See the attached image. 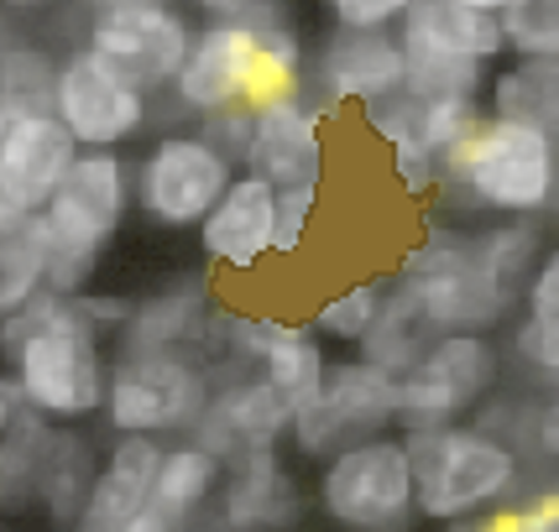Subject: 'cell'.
<instances>
[{
	"label": "cell",
	"instance_id": "1",
	"mask_svg": "<svg viewBox=\"0 0 559 532\" xmlns=\"http://www.w3.org/2000/svg\"><path fill=\"white\" fill-rule=\"evenodd\" d=\"M189 58L173 78L178 121H215L230 110H262L272 99L304 95V32L293 5L272 0H210L199 5Z\"/></svg>",
	"mask_w": 559,
	"mask_h": 532
},
{
	"label": "cell",
	"instance_id": "2",
	"mask_svg": "<svg viewBox=\"0 0 559 532\" xmlns=\"http://www.w3.org/2000/svg\"><path fill=\"white\" fill-rule=\"evenodd\" d=\"M0 361L22 408L52 428H79L105 408V335L73 298L43 292L22 314L0 318Z\"/></svg>",
	"mask_w": 559,
	"mask_h": 532
},
{
	"label": "cell",
	"instance_id": "3",
	"mask_svg": "<svg viewBox=\"0 0 559 532\" xmlns=\"http://www.w3.org/2000/svg\"><path fill=\"white\" fill-rule=\"evenodd\" d=\"M555 178L559 157L534 131L481 116L439 168V204H450L465 219H544Z\"/></svg>",
	"mask_w": 559,
	"mask_h": 532
},
{
	"label": "cell",
	"instance_id": "4",
	"mask_svg": "<svg viewBox=\"0 0 559 532\" xmlns=\"http://www.w3.org/2000/svg\"><path fill=\"white\" fill-rule=\"evenodd\" d=\"M403 449H408V470H414L418 522L450 528V522L487 517V511L508 507L512 496H523L528 460L508 449L502 438L481 434L476 423L403 434Z\"/></svg>",
	"mask_w": 559,
	"mask_h": 532
},
{
	"label": "cell",
	"instance_id": "5",
	"mask_svg": "<svg viewBox=\"0 0 559 532\" xmlns=\"http://www.w3.org/2000/svg\"><path fill=\"white\" fill-rule=\"evenodd\" d=\"M126 215H131V157L126 152H79L63 189L43 209L52 298L95 292L99 262L116 245Z\"/></svg>",
	"mask_w": 559,
	"mask_h": 532
},
{
	"label": "cell",
	"instance_id": "6",
	"mask_svg": "<svg viewBox=\"0 0 559 532\" xmlns=\"http://www.w3.org/2000/svg\"><path fill=\"white\" fill-rule=\"evenodd\" d=\"M388 277L435 335H497L502 324H512V314L497 303V292L476 266L471 230H455L435 215L424 219V235L403 251L397 271Z\"/></svg>",
	"mask_w": 559,
	"mask_h": 532
},
{
	"label": "cell",
	"instance_id": "7",
	"mask_svg": "<svg viewBox=\"0 0 559 532\" xmlns=\"http://www.w3.org/2000/svg\"><path fill=\"white\" fill-rule=\"evenodd\" d=\"M210 408V371L189 350H131L105 361V423L116 438L194 434Z\"/></svg>",
	"mask_w": 559,
	"mask_h": 532
},
{
	"label": "cell",
	"instance_id": "8",
	"mask_svg": "<svg viewBox=\"0 0 559 532\" xmlns=\"http://www.w3.org/2000/svg\"><path fill=\"white\" fill-rule=\"evenodd\" d=\"M189 43H194V16L183 5H173V0H105V5H90L79 48L99 58L126 89H136L142 99H163L189 58Z\"/></svg>",
	"mask_w": 559,
	"mask_h": 532
},
{
	"label": "cell",
	"instance_id": "9",
	"mask_svg": "<svg viewBox=\"0 0 559 532\" xmlns=\"http://www.w3.org/2000/svg\"><path fill=\"white\" fill-rule=\"evenodd\" d=\"M508 361L497 335H439L403 376H397V434L455 428L502 387Z\"/></svg>",
	"mask_w": 559,
	"mask_h": 532
},
{
	"label": "cell",
	"instance_id": "10",
	"mask_svg": "<svg viewBox=\"0 0 559 532\" xmlns=\"http://www.w3.org/2000/svg\"><path fill=\"white\" fill-rule=\"evenodd\" d=\"M382 434H397V382L356 355H341L324 365L319 387L298 402L288 438L298 460L324 464L341 449H356Z\"/></svg>",
	"mask_w": 559,
	"mask_h": 532
},
{
	"label": "cell",
	"instance_id": "11",
	"mask_svg": "<svg viewBox=\"0 0 559 532\" xmlns=\"http://www.w3.org/2000/svg\"><path fill=\"white\" fill-rule=\"evenodd\" d=\"M319 511L341 532H414V470L403 434L366 438L319 464Z\"/></svg>",
	"mask_w": 559,
	"mask_h": 532
},
{
	"label": "cell",
	"instance_id": "12",
	"mask_svg": "<svg viewBox=\"0 0 559 532\" xmlns=\"http://www.w3.org/2000/svg\"><path fill=\"white\" fill-rule=\"evenodd\" d=\"M230 178L236 162L215 152L194 125H178L146 146L142 162H131V209H142V219L157 230H199L230 189Z\"/></svg>",
	"mask_w": 559,
	"mask_h": 532
},
{
	"label": "cell",
	"instance_id": "13",
	"mask_svg": "<svg viewBox=\"0 0 559 532\" xmlns=\"http://www.w3.org/2000/svg\"><path fill=\"white\" fill-rule=\"evenodd\" d=\"M481 99H418V95H392L382 105L361 110V125L371 142L388 152L392 183L408 198L439 194V168L455 152L471 125L481 121Z\"/></svg>",
	"mask_w": 559,
	"mask_h": 532
},
{
	"label": "cell",
	"instance_id": "14",
	"mask_svg": "<svg viewBox=\"0 0 559 532\" xmlns=\"http://www.w3.org/2000/svg\"><path fill=\"white\" fill-rule=\"evenodd\" d=\"M330 116L304 95L251 110L241 172L272 194H324L330 183Z\"/></svg>",
	"mask_w": 559,
	"mask_h": 532
},
{
	"label": "cell",
	"instance_id": "15",
	"mask_svg": "<svg viewBox=\"0 0 559 532\" xmlns=\"http://www.w3.org/2000/svg\"><path fill=\"white\" fill-rule=\"evenodd\" d=\"M48 116L69 131V142L79 152H121L126 142H136L152 125V99L126 89L121 78L84 48H69L58 58V73H52Z\"/></svg>",
	"mask_w": 559,
	"mask_h": 532
},
{
	"label": "cell",
	"instance_id": "16",
	"mask_svg": "<svg viewBox=\"0 0 559 532\" xmlns=\"http://www.w3.org/2000/svg\"><path fill=\"white\" fill-rule=\"evenodd\" d=\"M403 95V48L392 32H341L330 26L304 52V99L330 121L341 110H371L382 99Z\"/></svg>",
	"mask_w": 559,
	"mask_h": 532
},
{
	"label": "cell",
	"instance_id": "17",
	"mask_svg": "<svg viewBox=\"0 0 559 532\" xmlns=\"http://www.w3.org/2000/svg\"><path fill=\"white\" fill-rule=\"evenodd\" d=\"M309 496L283 455H246L225 464V481L204 501L189 532H298Z\"/></svg>",
	"mask_w": 559,
	"mask_h": 532
},
{
	"label": "cell",
	"instance_id": "18",
	"mask_svg": "<svg viewBox=\"0 0 559 532\" xmlns=\"http://www.w3.org/2000/svg\"><path fill=\"white\" fill-rule=\"evenodd\" d=\"M272 235H277V194L236 172L199 225V256L219 277H251L262 262H272Z\"/></svg>",
	"mask_w": 559,
	"mask_h": 532
},
{
	"label": "cell",
	"instance_id": "19",
	"mask_svg": "<svg viewBox=\"0 0 559 532\" xmlns=\"http://www.w3.org/2000/svg\"><path fill=\"white\" fill-rule=\"evenodd\" d=\"M79 162V146L69 131L43 116H11V131L0 142V209L16 215H43L48 198L63 189L69 168Z\"/></svg>",
	"mask_w": 559,
	"mask_h": 532
},
{
	"label": "cell",
	"instance_id": "20",
	"mask_svg": "<svg viewBox=\"0 0 559 532\" xmlns=\"http://www.w3.org/2000/svg\"><path fill=\"white\" fill-rule=\"evenodd\" d=\"M397 48H429L455 63L487 69L502 63V16L497 0H403V16L392 26Z\"/></svg>",
	"mask_w": 559,
	"mask_h": 532
},
{
	"label": "cell",
	"instance_id": "21",
	"mask_svg": "<svg viewBox=\"0 0 559 532\" xmlns=\"http://www.w3.org/2000/svg\"><path fill=\"white\" fill-rule=\"evenodd\" d=\"M215 292L210 277H178L168 288L131 298V314L116 329V350L110 355H131V350H189L199 355V339L215 318Z\"/></svg>",
	"mask_w": 559,
	"mask_h": 532
},
{
	"label": "cell",
	"instance_id": "22",
	"mask_svg": "<svg viewBox=\"0 0 559 532\" xmlns=\"http://www.w3.org/2000/svg\"><path fill=\"white\" fill-rule=\"evenodd\" d=\"M105 444L90 438L84 428H52L43 464H37V485H32V517H43L52 532H73L84 517V501L95 491Z\"/></svg>",
	"mask_w": 559,
	"mask_h": 532
},
{
	"label": "cell",
	"instance_id": "23",
	"mask_svg": "<svg viewBox=\"0 0 559 532\" xmlns=\"http://www.w3.org/2000/svg\"><path fill=\"white\" fill-rule=\"evenodd\" d=\"M471 245H476V266H481L487 288L518 318L523 314V292L534 282V266L555 245L549 219H502V225H487V230H471Z\"/></svg>",
	"mask_w": 559,
	"mask_h": 532
},
{
	"label": "cell",
	"instance_id": "24",
	"mask_svg": "<svg viewBox=\"0 0 559 532\" xmlns=\"http://www.w3.org/2000/svg\"><path fill=\"white\" fill-rule=\"evenodd\" d=\"M487 116L534 131L559 157V63H508L487 78Z\"/></svg>",
	"mask_w": 559,
	"mask_h": 532
},
{
	"label": "cell",
	"instance_id": "25",
	"mask_svg": "<svg viewBox=\"0 0 559 532\" xmlns=\"http://www.w3.org/2000/svg\"><path fill=\"white\" fill-rule=\"evenodd\" d=\"M225 481V464L199 449L194 438L183 444H168L163 449V464H157V481H152V501L146 507L157 511L163 522H173L178 532L194 528V517L204 511V501L215 496V485Z\"/></svg>",
	"mask_w": 559,
	"mask_h": 532
},
{
	"label": "cell",
	"instance_id": "26",
	"mask_svg": "<svg viewBox=\"0 0 559 532\" xmlns=\"http://www.w3.org/2000/svg\"><path fill=\"white\" fill-rule=\"evenodd\" d=\"M48 292V235L43 215L0 209V318L22 314Z\"/></svg>",
	"mask_w": 559,
	"mask_h": 532
},
{
	"label": "cell",
	"instance_id": "27",
	"mask_svg": "<svg viewBox=\"0 0 559 532\" xmlns=\"http://www.w3.org/2000/svg\"><path fill=\"white\" fill-rule=\"evenodd\" d=\"M392 277L388 271H371V277H350L345 288H335L330 298H319L314 314L304 318L309 324V335L319 344H341V350H361L366 329L377 324L382 314V298H388Z\"/></svg>",
	"mask_w": 559,
	"mask_h": 532
},
{
	"label": "cell",
	"instance_id": "28",
	"mask_svg": "<svg viewBox=\"0 0 559 532\" xmlns=\"http://www.w3.org/2000/svg\"><path fill=\"white\" fill-rule=\"evenodd\" d=\"M435 329L424 324V314H418L414 303L403 298L397 288H388V298H382V314H377V324L366 329V339H361V350H356V361H366V365H377V371H388L392 382L408 371V365L435 344Z\"/></svg>",
	"mask_w": 559,
	"mask_h": 532
},
{
	"label": "cell",
	"instance_id": "29",
	"mask_svg": "<svg viewBox=\"0 0 559 532\" xmlns=\"http://www.w3.org/2000/svg\"><path fill=\"white\" fill-rule=\"evenodd\" d=\"M52 438V423H43L37 412H16L0 434V522L32 517V485H37V464Z\"/></svg>",
	"mask_w": 559,
	"mask_h": 532
},
{
	"label": "cell",
	"instance_id": "30",
	"mask_svg": "<svg viewBox=\"0 0 559 532\" xmlns=\"http://www.w3.org/2000/svg\"><path fill=\"white\" fill-rule=\"evenodd\" d=\"M512 63H559V0H497Z\"/></svg>",
	"mask_w": 559,
	"mask_h": 532
},
{
	"label": "cell",
	"instance_id": "31",
	"mask_svg": "<svg viewBox=\"0 0 559 532\" xmlns=\"http://www.w3.org/2000/svg\"><path fill=\"white\" fill-rule=\"evenodd\" d=\"M502 361L518 365L538 391L544 387H559V318H528L518 314L508 329V350Z\"/></svg>",
	"mask_w": 559,
	"mask_h": 532
},
{
	"label": "cell",
	"instance_id": "32",
	"mask_svg": "<svg viewBox=\"0 0 559 532\" xmlns=\"http://www.w3.org/2000/svg\"><path fill=\"white\" fill-rule=\"evenodd\" d=\"M324 194H277V235H272V256H298L309 245V219L319 215Z\"/></svg>",
	"mask_w": 559,
	"mask_h": 532
},
{
	"label": "cell",
	"instance_id": "33",
	"mask_svg": "<svg viewBox=\"0 0 559 532\" xmlns=\"http://www.w3.org/2000/svg\"><path fill=\"white\" fill-rule=\"evenodd\" d=\"M523 455H534L538 464H555L559 470V387L534 391V412H528Z\"/></svg>",
	"mask_w": 559,
	"mask_h": 532
},
{
	"label": "cell",
	"instance_id": "34",
	"mask_svg": "<svg viewBox=\"0 0 559 532\" xmlns=\"http://www.w3.org/2000/svg\"><path fill=\"white\" fill-rule=\"evenodd\" d=\"M324 16L341 32H392L403 16V0H330Z\"/></svg>",
	"mask_w": 559,
	"mask_h": 532
},
{
	"label": "cell",
	"instance_id": "35",
	"mask_svg": "<svg viewBox=\"0 0 559 532\" xmlns=\"http://www.w3.org/2000/svg\"><path fill=\"white\" fill-rule=\"evenodd\" d=\"M523 314L528 318H559V241L544 251V262L534 266V282L523 292Z\"/></svg>",
	"mask_w": 559,
	"mask_h": 532
},
{
	"label": "cell",
	"instance_id": "36",
	"mask_svg": "<svg viewBox=\"0 0 559 532\" xmlns=\"http://www.w3.org/2000/svg\"><path fill=\"white\" fill-rule=\"evenodd\" d=\"M16 412H22V391L11 387V376L0 371V434H5V423H11Z\"/></svg>",
	"mask_w": 559,
	"mask_h": 532
},
{
	"label": "cell",
	"instance_id": "37",
	"mask_svg": "<svg viewBox=\"0 0 559 532\" xmlns=\"http://www.w3.org/2000/svg\"><path fill=\"white\" fill-rule=\"evenodd\" d=\"M439 532H487V517H471V522H450V528Z\"/></svg>",
	"mask_w": 559,
	"mask_h": 532
},
{
	"label": "cell",
	"instance_id": "38",
	"mask_svg": "<svg viewBox=\"0 0 559 532\" xmlns=\"http://www.w3.org/2000/svg\"><path fill=\"white\" fill-rule=\"evenodd\" d=\"M544 219H549V225H559V178H555V198H549V215H544Z\"/></svg>",
	"mask_w": 559,
	"mask_h": 532
},
{
	"label": "cell",
	"instance_id": "39",
	"mask_svg": "<svg viewBox=\"0 0 559 532\" xmlns=\"http://www.w3.org/2000/svg\"><path fill=\"white\" fill-rule=\"evenodd\" d=\"M5 131H11V110L0 105V142H5Z\"/></svg>",
	"mask_w": 559,
	"mask_h": 532
},
{
	"label": "cell",
	"instance_id": "40",
	"mask_svg": "<svg viewBox=\"0 0 559 532\" xmlns=\"http://www.w3.org/2000/svg\"><path fill=\"white\" fill-rule=\"evenodd\" d=\"M549 485H555V491H559V470H555V481H549Z\"/></svg>",
	"mask_w": 559,
	"mask_h": 532
}]
</instances>
